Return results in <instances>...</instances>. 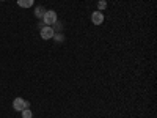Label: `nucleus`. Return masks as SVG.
Returning <instances> with one entry per match:
<instances>
[{"label":"nucleus","mask_w":157,"mask_h":118,"mask_svg":"<svg viewBox=\"0 0 157 118\" xmlns=\"http://www.w3.org/2000/svg\"><path fill=\"white\" fill-rule=\"evenodd\" d=\"M43 21H44V25H54L55 22H58V16H57V13L55 11H52V10H46L44 13V16H43Z\"/></svg>","instance_id":"obj_1"},{"label":"nucleus","mask_w":157,"mask_h":118,"mask_svg":"<svg viewBox=\"0 0 157 118\" xmlns=\"http://www.w3.org/2000/svg\"><path fill=\"white\" fill-rule=\"evenodd\" d=\"M29 106L30 104L25 99H22V98H16L14 101H13V109L17 110V112H22L24 109H29Z\"/></svg>","instance_id":"obj_2"},{"label":"nucleus","mask_w":157,"mask_h":118,"mask_svg":"<svg viewBox=\"0 0 157 118\" xmlns=\"http://www.w3.org/2000/svg\"><path fill=\"white\" fill-rule=\"evenodd\" d=\"M54 35H55L54 27H50V25H44V27H41V38L43 39H50V38H54Z\"/></svg>","instance_id":"obj_3"},{"label":"nucleus","mask_w":157,"mask_h":118,"mask_svg":"<svg viewBox=\"0 0 157 118\" xmlns=\"http://www.w3.org/2000/svg\"><path fill=\"white\" fill-rule=\"evenodd\" d=\"M91 22H93L94 25H101L104 22V14L101 11H94L93 14H91Z\"/></svg>","instance_id":"obj_4"},{"label":"nucleus","mask_w":157,"mask_h":118,"mask_svg":"<svg viewBox=\"0 0 157 118\" xmlns=\"http://www.w3.org/2000/svg\"><path fill=\"white\" fill-rule=\"evenodd\" d=\"M35 3V0H17V5L22 8H32Z\"/></svg>","instance_id":"obj_5"},{"label":"nucleus","mask_w":157,"mask_h":118,"mask_svg":"<svg viewBox=\"0 0 157 118\" xmlns=\"http://www.w3.org/2000/svg\"><path fill=\"white\" fill-rule=\"evenodd\" d=\"M44 13H46L44 6H36V10H35V16H36V18H43V16H44Z\"/></svg>","instance_id":"obj_6"},{"label":"nucleus","mask_w":157,"mask_h":118,"mask_svg":"<svg viewBox=\"0 0 157 118\" xmlns=\"http://www.w3.org/2000/svg\"><path fill=\"white\" fill-rule=\"evenodd\" d=\"M21 113H22V118H32V116H33L32 110H29V109H24Z\"/></svg>","instance_id":"obj_7"},{"label":"nucleus","mask_w":157,"mask_h":118,"mask_svg":"<svg viewBox=\"0 0 157 118\" xmlns=\"http://www.w3.org/2000/svg\"><path fill=\"white\" fill-rule=\"evenodd\" d=\"M107 8V2L105 0H99L98 2V10H105Z\"/></svg>","instance_id":"obj_8"},{"label":"nucleus","mask_w":157,"mask_h":118,"mask_svg":"<svg viewBox=\"0 0 157 118\" xmlns=\"http://www.w3.org/2000/svg\"><path fill=\"white\" fill-rule=\"evenodd\" d=\"M2 2H3V0H2Z\"/></svg>","instance_id":"obj_9"}]
</instances>
